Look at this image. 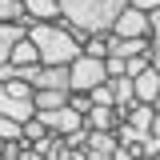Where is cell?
<instances>
[{
  "label": "cell",
  "instance_id": "6da1fadb",
  "mask_svg": "<svg viewBox=\"0 0 160 160\" xmlns=\"http://www.w3.org/2000/svg\"><path fill=\"white\" fill-rule=\"evenodd\" d=\"M28 36L36 40V48H40V64H72L84 52V44L76 40L72 24L64 16L60 20H32L28 24Z\"/></svg>",
  "mask_w": 160,
  "mask_h": 160
},
{
  "label": "cell",
  "instance_id": "7a4b0ae2",
  "mask_svg": "<svg viewBox=\"0 0 160 160\" xmlns=\"http://www.w3.org/2000/svg\"><path fill=\"white\" fill-rule=\"evenodd\" d=\"M128 0H60V12L68 24L88 28V32H112V20L120 16Z\"/></svg>",
  "mask_w": 160,
  "mask_h": 160
},
{
  "label": "cell",
  "instance_id": "3957f363",
  "mask_svg": "<svg viewBox=\"0 0 160 160\" xmlns=\"http://www.w3.org/2000/svg\"><path fill=\"white\" fill-rule=\"evenodd\" d=\"M68 76H72V92H92L96 84L108 80V64H104V56L80 52V56L68 64Z\"/></svg>",
  "mask_w": 160,
  "mask_h": 160
},
{
  "label": "cell",
  "instance_id": "277c9868",
  "mask_svg": "<svg viewBox=\"0 0 160 160\" xmlns=\"http://www.w3.org/2000/svg\"><path fill=\"white\" fill-rule=\"evenodd\" d=\"M112 36H152V20H148V12L136 8V4H124L120 16L112 20Z\"/></svg>",
  "mask_w": 160,
  "mask_h": 160
},
{
  "label": "cell",
  "instance_id": "5b68a950",
  "mask_svg": "<svg viewBox=\"0 0 160 160\" xmlns=\"http://www.w3.org/2000/svg\"><path fill=\"white\" fill-rule=\"evenodd\" d=\"M44 124H48V132H56V136H68V132H76L84 128V112L72 108V104H64V108H48V112H36Z\"/></svg>",
  "mask_w": 160,
  "mask_h": 160
},
{
  "label": "cell",
  "instance_id": "8992f818",
  "mask_svg": "<svg viewBox=\"0 0 160 160\" xmlns=\"http://www.w3.org/2000/svg\"><path fill=\"white\" fill-rule=\"evenodd\" d=\"M84 124L96 128V132H116L120 124H124V112H120L116 104H92L84 112Z\"/></svg>",
  "mask_w": 160,
  "mask_h": 160
},
{
  "label": "cell",
  "instance_id": "52a82bcc",
  "mask_svg": "<svg viewBox=\"0 0 160 160\" xmlns=\"http://www.w3.org/2000/svg\"><path fill=\"white\" fill-rule=\"evenodd\" d=\"M28 80H32V88H72L68 64H36Z\"/></svg>",
  "mask_w": 160,
  "mask_h": 160
},
{
  "label": "cell",
  "instance_id": "ba28073f",
  "mask_svg": "<svg viewBox=\"0 0 160 160\" xmlns=\"http://www.w3.org/2000/svg\"><path fill=\"white\" fill-rule=\"evenodd\" d=\"M28 24H32V20H16V24H4V20H0V64L12 60V48L28 36Z\"/></svg>",
  "mask_w": 160,
  "mask_h": 160
},
{
  "label": "cell",
  "instance_id": "9c48e42d",
  "mask_svg": "<svg viewBox=\"0 0 160 160\" xmlns=\"http://www.w3.org/2000/svg\"><path fill=\"white\" fill-rule=\"evenodd\" d=\"M132 80H136V100L156 104V96H160V68H144V72L132 76Z\"/></svg>",
  "mask_w": 160,
  "mask_h": 160
},
{
  "label": "cell",
  "instance_id": "30bf717a",
  "mask_svg": "<svg viewBox=\"0 0 160 160\" xmlns=\"http://www.w3.org/2000/svg\"><path fill=\"white\" fill-rule=\"evenodd\" d=\"M72 96V88H36L32 100H36V112H48V108H64Z\"/></svg>",
  "mask_w": 160,
  "mask_h": 160
},
{
  "label": "cell",
  "instance_id": "8fae6325",
  "mask_svg": "<svg viewBox=\"0 0 160 160\" xmlns=\"http://www.w3.org/2000/svg\"><path fill=\"white\" fill-rule=\"evenodd\" d=\"M12 64H16V68H32V64H40V48H36L32 36H24L16 48H12Z\"/></svg>",
  "mask_w": 160,
  "mask_h": 160
},
{
  "label": "cell",
  "instance_id": "7c38bea8",
  "mask_svg": "<svg viewBox=\"0 0 160 160\" xmlns=\"http://www.w3.org/2000/svg\"><path fill=\"white\" fill-rule=\"evenodd\" d=\"M24 8H28V16L32 20H60V0H24Z\"/></svg>",
  "mask_w": 160,
  "mask_h": 160
},
{
  "label": "cell",
  "instance_id": "4fadbf2b",
  "mask_svg": "<svg viewBox=\"0 0 160 160\" xmlns=\"http://www.w3.org/2000/svg\"><path fill=\"white\" fill-rule=\"evenodd\" d=\"M0 20L4 24H16V20H32V16H28L24 0H0Z\"/></svg>",
  "mask_w": 160,
  "mask_h": 160
},
{
  "label": "cell",
  "instance_id": "5bb4252c",
  "mask_svg": "<svg viewBox=\"0 0 160 160\" xmlns=\"http://www.w3.org/2000/svg\"><path fill=\"white\" fill-rule=\"evenodd\" d=\"M88 148L116 152V148H120V140H116V132H96V128H88Z\"/></svg>",
  "mask_w": 160,
  "mask_h": 160
},
{
  "label": "cell",
  "instance_id": "9a60e30c",
  "mask_svg": "<svg viewBox=\"0 0 160 160\" xmlns=\"http://www.w3.org/2000/svg\"><path fill=\"white\" fill-rule=\"evenodd\" d=\"M108 44H112V32H92L84 40V52L88 56H108Z\"/></svg>",
  "mask_w": 160,
  "mask_h": 160
},
{
  "label": "cell",
  "instance_id": "2e32d148",
  "mask_svg": "<svg viewBox=\"0 0 160 160\" xmlns=\"http://www.w3.org/2000/svg\"><path fill=\"white\" fill-rule=\"evenodd\" d=\"M20 136H24V140H44V136H48V124H44L40 116H28V120H24V132H20Z\"/></svg>",
  "mask_w": 160,
  "mask_h": 160
},
{
  "label": "cell",
  "instance_id": "e0dca14e",
  "mask_svg": "<svg viewBox=\"0 0 160 160\" xmlns=\"http://www.w3.org/2000/svg\"><path fill=\"white\" fill-rule=\"evenodd\" d=\"M144 68H152L148 52H140V56H124V76H140Z\"/></svg>",
  "mask_w": 160,
  "mask_h": 160
},
{
  "label": "cell",
  "instance_id": "ac0fdd59",
  "mask_svg": "<svg viewBox=\"0 0 160 160\" xmlns=\"http://www.w3.org/2000/svg\"><path fill=\"white\" fill-rule=\"evenodd\" d=\"M20 132H24V124H20V120H12V116H4V112H0V140H12V136H20Z\"/></svg>",
  "mask_w": 160,
  "mask_h": 160
},
{
  "label": "cell",
  "instance_id": "d6986e66",
  "mask_svg": "<svg viewBox=\"0 0 160 160\" xmlns=\"http://www.w3.org/2000/svg\"><path fill=\"white\" fill-rule=\"evenodd\" d=\"M92 104H116V96H112V80H104V84L92 88Z\"/></svg>",
  "mask_w": 160,
  "mask_h": 160
},
{
  "label": "cell",
  "instance_id": "ffe728a7",
  "mask_svg": "<svg viewBox=\"0 0 160 160\" xmlns=\"http://www.w3.org/2000/svg\"><path fill=\"white\" fill-rule=\"evenodd\" d=\"M68 104H72V108H80V112H88V108H92V92H72V96H68Z\"/></svg>",
  "mask_w": 160,
  "mask_h": 160
},
{
  "label": "cell",
  "instance_id": "44dd1931",
  "mask_svg": "<svg viewBox=\"0 0 160 160\" xmlns=\"http://www.w3.org/2000/svg\"><path fill=\"white\" fill-rule=\"evenodd\" d=\"M108 64V76H124V56H104Z\"/></svg>",
  "mask_w": 160,
  "mask_h": 160
},
{
  "label": "cell",
  "instance_id": "7402d4cb",
  "mask_svg": "<svg viewBox=\"0 0 160 160\" xmlns=\"http://www.w3.org/2000/svg\"><path fill=\"white\" fill-rule=\"evenodd\" d=\"M148 60H152V68H160V36H152V48H148Z\"/></svg>",
  "mask_w": 160,
  "mask_h": 160
},
{
  "label": "cell",
  "instance_id": "603a6c76",
  "mask_svg": "<svg viewBox=\"0 0 160 160\" xmlns=\"http://www.w3.org/2000/svg\"><path fill=\"white\" fill-rule=\"evenodd\" d=\"M84 160H112V152H100V148H84Z\"/></svg>",
  "mask_w": 160,
  "mask_h": 160
},
{
  "label": "cell",
  "instance_id": "cb8c5ba5",
  "mask_svg": "<svg viewBox=\"0 0 160 160\" xmlns=\"http://www.w3.org/2000/svg\"><path fill=\"white\" fill-rule=\"evenodd\" d=\"M128 4H136V8H144V12H152V8H160V0H128Z\"/></svg>",
  "mask_w": 160,
  "mask_h": 160
},
{
  "label": "cell",
  "instance_id": "d4e9b609",
  "mask_svg": "<svg viewBox=\"0 0 160 160\" xmlns=\"http://www.w3.org/2000/svg\"><path fill=\"white\" fill-rule=\"evenodd\" d=\"M148 20H152V36H160V8H152V12H148Z\"/></svg>",
  "mask_w": 160,
  "mask_h": 160
},
{
  "label": "cell",
  "instance_id": "484cf974",
  "mask_svg": "<svg viewBox=\"0 0 160 160\" xmlns=\"http://www.w3.org/2000/svg\"><path fill=\"white\" fill-rule=\"evenodd\" d=\"M156 108H160V96H156Z\"/></svg>",
  "mask_w": 160,
  "mask_h": 160
}]
</instances>
